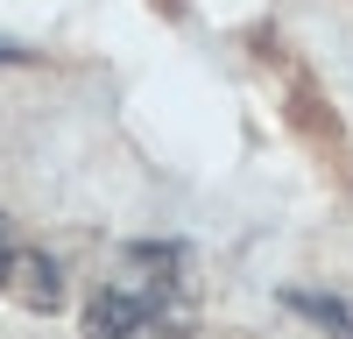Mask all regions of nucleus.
<instances>
[{"label":"nucleus","mask_w":353,"mask_h":339,"mask_svg":"<svg viewBox=\"0 0 353 339\" xmlns=\"http://www.w3.org/2000/svg\"><path fill=\"white\" fill-rule=\"evenodd\" d=\"M191 318V262L170 240H141L121 254L92 304H85V339H170Z\"/></svg>","instance_id":"obj_1"},{"label":"nucleus","mask_w":353,"mask_h":339,"mask_svg":"<svg viewBox=\"0 0 353 339\" xmlns=\"http://www.w3.org/2000/svg\"><path fill=\"white\" fill-rule=\"evenodd\" d=\"M0 297H14V304H28V311H57V297H64L57 262L36 254L8 219H0Z\"/></svg>","instance_id":"obj_2"},{"label":"nucleus","mask_w":353,"mask_h":339,"mask_svg":"<svg viewBox=\"0 0 353 339\" xmlns=\"http://www.w3.org/2000/svg\"><path fill=\"white\" fill-rule=\"evenodd\" d=\"M283 304L297 311V318H311L318 332L353 339V297H325V290H283Z\"/></svg>","instance_id":"obj_3"},{"label":"nucleus","mask_w":353,"mask_h":339,"mask_svg":"<svg viewBox=\"0 0 353 339\" xmlns=\"http://www.w3.org/2000/svg\"><path fill=\"white\" fill-rule=\"evenodd\" d=\"M0 64H21V50H8V43H0Z\"/></svg>","instance_id":"obj_4"}]
</instances>
